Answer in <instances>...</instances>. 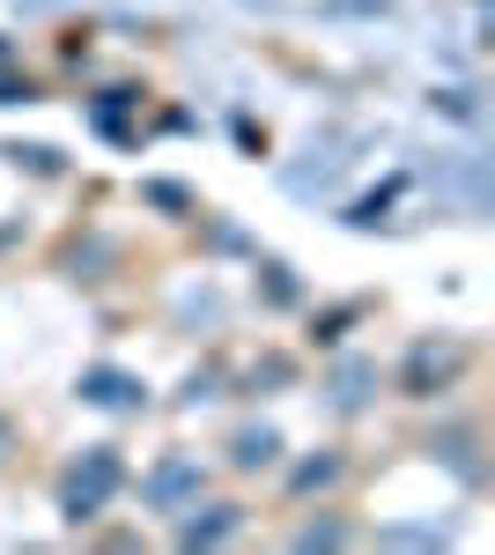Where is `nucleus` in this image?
<instances>
[{"label":"nucleus","instance_id":"f257e3e1","mask_svg":"<svg viewBox=\"0 0 495 555\" xmlns=\"http://www.w3.org/2000/svg\"><path fill=\"white\" fill-rule=\"evenodd\" d=\"M112 489H119V452H104V444H96V452H82V460L67 467L60 504H67L75 518H96L104 504H112Z\"/></svg>","mask_w":495,"mask_h":555},{"label":"nucleus","instance_id":"f03ea898","mask_svg":"<svg viewBox=\"0 0 495 555\" xmlns=\"http://www.w3.org/2000/svg\"><path fill=\"white\" fill-rule=\"evenodd\" d=\"M200 460H193V452H170V460H156V467H148V481H141V496H148V504H156V512H193V504H200Z\"/></svg>","mask_w":495,"mask_h":555},{"label":"nucleus","instance_id":"7ed1b4c3","mask_svg":"<svg viewBox=\"0 0 495 555\" xmlns=\"http://www.w3.org/2000/svg\"><path fill=\"white\" fill-rule=\"evenodd\" d=\"M230 533H237V512H230V504H207V518H185V526H178L185 548H222Z\"/></svg>","mask_w":495,"mask_h":555},{"label":"nucleus","instance_id":"20e7f679","mask_svg":"<svg viewBox=\"0 0 495 555\" xmlns=\"http://www.w3.org/2000/svg\"><path fill=\"white\" fill-rule=\"evenodd\" d=\"M82 400H96V408H141V378H126V371H89Z\"/></svg>","mask_w":495,"mask_h":555},{"label":"nucleus","instance_id":"39448f33","mask_svg":"<svg viewBox=\"0 0 495 555\" xmlns=\"http://www.w3.org/2000/svg\"><path fill=\"white\" fill-rule=\"evenodd\" d=\"M230 452H237V467H274L282 437H274V429L259 423V429H237V444H230Z\"/></svg>","mask_w":495,"mask_h":555},{"label":"nucleus","instance_id":"423d86ee","mask_svg":"<svg viewBox=\"0 0 495 555\" xmlns=\"http://www.w3.org/2000/svg\"><path fill=\"white\" fill-rule=\"evenodd\" d=\"M340 541H348L340 526H303V533H296V548H340Z\"/></svg>","mask_w":495,"mask_h":555},{"label":"nucleus","instance_id":"0eeeda50","mask_svg":"<svg viewBox=\"0 0 495 555\" xmlns=\"http://www.w3.org/2000/svg\"><path fill=\"white\" fill-rule=\"evenodd\" d=\"M15 96H23V75L8 67V44H0V104H15Z\"/></svg>","mask_w":495,"mask_h":555},{"label":"nucleus","instance_id":"6e6552de","mask_svg":"<svg viewBox=\"0 0 495 555\" xmlns=\"http://www.w3.org/2000/svg\"><path fill=\"white\" fill-rule=\"evenodd\" d=\"M363 385H370V371H340V408H355V400H363Z\"/></svg>","mask_w":495,"mask_h":555},{"label":"nucleus","instance_id":"1a4fd4ad","mask_svg":"<svg viewBox=\"0 0 495 555\" xmlns=\"http://www.w3.org/2000/svg\"><path fill=\"white\" fill-rule=\"evenodd\" d=\"M0 460H8V423H0Z\"/></svg>","mask_w":495,"mask_h":555}]
</instances>
